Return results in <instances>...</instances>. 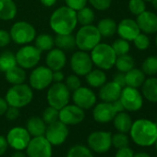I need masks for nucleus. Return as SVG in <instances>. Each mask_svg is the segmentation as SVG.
I'll return each instance as SVG.
<instances>
[{
  "label": "nucleus",
  "instance_id": "nucleus-15",
  "mask_svg": "<svg viewBox=\"0 0 157 157\" xmlns=\"http://www.w3.org/2000/svg\"><path fill=\"white\" fill-rule=\"evenodd\" d=\"M83 109L76 105H67L59 110V120L66 125H77L84 119Z\"/></svg>",
  "mask_w": 157,
  "mask_h": 157
},
{
  "label": "nucleus",
  "instance_id": "nucleus-56",
  "mask_svg": "<svg viewBox=\"0 0 157 157\" xmlns=\"http://www.w3.org/2000/svg\"><path fill=\"white\" fill-rule=\"evenodd\" d=\"M133 157H151L149 154L145 153V152H139L133 155Z\"/></svg>",
  "mask_w": 157,
  "mask_h": 157
},
{
  "label": "nucleus",
  "instance_id": "nucleus-32",
  "mask_svg": "<svg viewBox=\"0 0 157 157\" xmlns=\"http://www.w3.org/2000/svg\"><path fill=\"white\" fill-rule=\"evenodd\" d=\"M35 46L41 51H50L54 45H55V41L52 35L47 34V33H43L35 37Z\"/></svg>",
  "mask_w": 157,
  "mask_h": 157
},
{
  "label": "nucleus",
  "instance_id": "nucleus-59",
  "mask_svg": "<svg viewBox=\"0 0 157 157\" xmlns=\"http://www.w3.org/2000/svg\"><path fill=\"white\" fill-rule=\"evenodd\" d=\"M155 144H156V149H157V140H156V141H155Z\"/></svg>",
  "mask_w": 157,
  "mask_h": 157
},
{
  "label": "nucleus",
  "instance_id": "nucleus-1",
  "mask_svg": "<svg viewBox=\"0 0 157 157\" xmlns=\"http://www.w3.org/2000/svg\"><path fill=\"white\" fill-rule=\"evenodd\" d=\"M49 24L56 34L72 33L78 24L76 11L67 6L58 8L52 13Z\"/></svg>",
  "mask_w": 157,
  "mask_h": 157
},
{
  "label": "nucleus",
  "instance_id": "nucleus-51",
  "mask_svg": "<svg viewBox=\"0 0 157 157\" xmlns=\"http://www.w3.org/2000/svg\"><path fill=\"white\" fill-rule=\"evenodd\" d=\"M8 140L6 138H4L3 136H0V155H2L5 153V151H7L8 148Z\"/></svg>",
  "mask_w": 157,
  "mask_h": 157
},
{
  "label": "nucleus",
  "instance_id": "nucleus-30",
  "mask_svg": "<svg viewBox=\"0 0 157 157\" xmlns=\"http://www.w3.org/2000/svg\"><path fill=\"white\" fill-rule=\"evenodd\" d=\"M114 126L119 132L127 133L130 130L132 126L131 117L123 111L119 112L114 117Z\"/></svg>",
  "mask_w": 157,
  "mask_h": 157
},
{
  "label": "nucleus",
  "instance_id": "nucleus-20",
  "mask_svg": "<svg viewBox=\"0 0 157 157\" xmlns=\"http://www.w3.org/2000/svg\"><path fill=\"white\" fill-rule=\"evenodd\" d=\"M45 62L52 71L61 70L66 66L67 56L63 50L59 48H52L46 55Z\"/></svg>",
  "mask_w": 157,
  "mask_h": 157
},
{
  "label": "nucleus",
  "instance_id": "nucleus-44",
  "mask_svg": "<svg viewBox=\"0 0 157 157\" xmlns=\"http://www.w3.org/2000/svg\"><path fill=\"white\" fill-rule=\"evenodd\" d=\"M87 2L88 0H65L66 6L75 11H78L86 7Z\"/></svg>",
  "mask_w": 157,
  "mask_h": 157
},
{
  "label": "nucleus",
  "instance_id": "nucleus-11",
  "mask_svg": "<svg viewBox=\"0 0 157 157\" xmlns=\"http://www.w3.org/2000/svg\"><path fill=\"white\" fill-rule=\"evenodd\" d=\"M119 100L124 106V109L128 111H138L141 108L143 101L140 94L137 90V88L132 87H124L122 88Z\"/></svg>",
  "mask_w": 157,
  "mask_h": 157
},
{
  "label": "nucleus",
  "instance_id": "nucleus-33",
  "mask_svg": "<svg viewBox=\"0 0 157 157\" xmlns=\"http://www.w3.org/2000/svg\"><path fill=\"white\" fill-rule=\"evenodd\" d=\"M16 65V56L11 51H5L0 55V71L6 72Z\"/></svg>",
  "mask_w": 157,
  "mask_h": 157
},
{
  "label": "nucleus",
  "instance_id": "nucleus-43",
  "mask_svg": "<svg viewBox=\"0 0 157 157\" xmlns=\"http://www.w3.org/2000/svg\"><path fill=\"white\" fill-rule=\"evenodd\" d=\"M134 44L135 46L140 49V50H145L149 47L150 45V40L149 38L145 35V34H139L134 40Z\"/></svg>",
  "mask_w": 157,
  "mask_h": 157
},
{
  "label": "nucleus",
  "instance_id": "nucleus-22",
  "mask_svg": "<svg viewBox=\"0 0 157 157\" xmlns=\"http://www.w3.org/2000/svg\"><path fill=\"white\" fill-rule=\"evenodd\" d=\"M100 88L101 89L99 91V97L104 102L113 103L116 100L119 99L120 94L122 91V87H120L116 82H105Z\"/></svg>",
  "mask_w": 157,
  "mask_h": 157
},
{
  "label": "nucleus",
  "instance_id": "nucleus-28",
  "mask_svg": "<svg viewBox=\"0 0 157 157\" xmlns=\"http://www.w3.org/2000/svg\"><path fill=\"white\" fill-rule=\"evenodd\" d=\"M85 78L88 85L94 88H99L106 82V75L102 69H92Z\"/></svg>",
  "mask_w": 157,
  "mask_h": 157
},
{
  "label": "nucleus",
  "instance_id": "nucleus-52",
  "mask_svg": "<svg viewBox=\"0 0 157 157\" xmlns=\"http://www.w3.org/2000/svg\"><path fill=\"white\" fill-rule=\"evenodd\" d=\"M8 107H9V105H8L6 99L0 97V116H2L6 113Z\"/></svg>",
  "mask_w": 157,
  "mask_h": 157
},
{
  "label": "nucleus",
  "instance_id": "nucleus-31",
  "mask_svg": "<svg viewBox=\"0 0 157 157\" xmlns=\"http://www.w3.org/2000/svg\"><path fill=\"white\" fill-rule=\"evenodd\" d=\"M117 23L112 19H103L97 24V29L102 37H111L117 32Z\"/></svg>",
  "mask_w": 157,
  "mask_h": 157
},
{
  "label": "nucleus",
  "instance_id": "nucleus-3",
  "mask_svg": "<svg viewBox=\"0 0 157 157\" xmlns=\"http://www.w3.org/2000/svg\"><path fill=\"white\" fill-rule=\"evenodd\" d=\"M101 34L97 27L93 24L82 26L75 35L76 46L84 52L92 51L101 41Z\"/></svg>",
  "mask_w": 157,
  "mask_h": 157
},
{
  "label": "nucleus",
  "instance_id": "nucleus-23",
  "mask_svg": "<svg viewBox=\"0 0 157 157\" xmlns=\"http://www.w3.org/2000/svg\"><path fill=\"white\" fill-rule=\"evenodd\" d=\"M5 78L7 82L12 85L21 84L26 80V72L24 68L16 65L5 72Z\"/></svg>",
  "mask_w": 157,
  "mask_h": 157
},
{
  "label": "nucleus",
  "instance_id": "nucleus-13",
  "mask_svg": "<svg viewBox=\"0 0 157 157\" xmlns=\"http://www.w3.org/2000/svg\"><path fill=\"white\" fill-rule=\"evenodd\" d=\"M68 135V129L67 125L57 120L46 128L45 138L50 142L51 145H60L62 144Z\"/></svg>",
  "mask_w": 157,
  "mask_h": 157
},
{
  "label": "nucleus",
  "instance_id": "nucleus-58",
  "mask_svg": "<svg viewBox=\"0 0 157 157\" xmlns=\"http://www.w3.org/2000/svg\"><path fill=\"white\" fill-rule=\"evenodd\" d=\"M155 43H156V46H157V36H156V39H155Z\"/></svg>",
  "mask_w": 157,
  "mask_h": 157
},
{
  "label": "nucleus",
  "instance_id": "nucleus-39",
  "mask_svg": "<svg viewBox=\"0 0 157 157\" xmlns=\"http://www.w3.org/2000/svg\"><path fill=\"white\" fill-rule=\"evenodd\" d=\"M42 118L45 124H52L59 119V110L55 107L49 106L44 111Z\"/></svg>",
  "mask_w": 157,
  "mask_h": 157
},
{
  "label": "nucleus",
  "instance_id": "nucleus-27",
  "mask_svg": "<svg viewBox=\"0 0 157 157\" xmlns=\"http://www.w3.org/2000/svg\"><path fill=\"white\" fill-rule=\"evenodd\" d=\"M144 97L152 103H157V78H150L142 84Z\"/></svg>",
  "mask_w": 157,
  "mask_h": 157
},
{
  "label": "nucleus",
  "instance_id": "nucleus-34",
  "mask_svg": "<svg viewBox=\"0 0 157 157\" xmlns=\"http://www.w3.org/2000/svg\"><path fill=\"white\" fill-rule=\"evenodd\" d=\"M76 15H77L78 23H80L82 26L92 24L95 18L94 10L87 7H84L82 10L76 11Z\"/></svg>",
  "mask_w": 157,
  "mask_h": 157
},
{
  "label": "nucleus",
  "instance_id": "nucleus-5",
  "mask_svg": "<svg viewBox=\"0 0 157 157\" xmlns=\"http://www.w3.org/2000/svg\"><path fill=\"white\" fill-rule=\"evenodd\" d=\"M91 58L93 64H94L100 69H110L116 62L117 55L114 52L111 45L107 44H98L91 51Z\"/></svg>",
  "mask_w": 157,
  "mask_h": 157
},
{
  "label": "nucleus",
  "instance_id": "nucleus-25",
  "mask_svg": "<svg viewBox=\"0 0 157 157\" xmlns=\"http://www.w3.org/2000/svg\"><path fill=\"white\" fill-rule=\"evenodd\" d=\"M17 15V6L13 0H0V20L11 21Z\"/></svg>",
  "mask_w": 157,
  "mask_h": 157
},
{
  "label": "nucleus",
  "instance_id": "nucleus-36",
  "mask_svg": "<svg viewBox=\"0 0 157 157\" xmlns=\"http://www.w3.org/2000/svg\"><path fill=\"white\" fill-rule=\"evenodd\" d=\"M67 157H94V155L88 148L82 145H76L68 151Z\"/></svg>",
  "mask_w": 157,
  "mask_h": 157
},
{
  "label": "nucleus",
  "instance_id": "nucleus-26",
  "mask_svg": "<svg viewBox=\"0 0 157 157\" xmlns=\"http://www.w3.org/2000/svg\"><path fill=\"white\" fill-rule=\"evenodd\" d=\"M27 130L33 137L44 136L46 130V126L43 118L38 117H31L27 122Z\"/></svg>",
  "mask_w": 157,
  "mask_h": 157
},
{
  "label": "nucleus",
  "instance_id": "nucleus-53",
  "mask_svg": "<svg viewBox=\"0 0 157 157\" xmlns=\"http://www.w3.org/2000/svg\"><path fill=\"white\" fill-rule=\"evenodd\" d=\"M113 105H114V106H115V108H116V110H117V113L122 112V111L125 110V109H124V106H123V105L121 104V102H120L119 99H117V100H116L115 102H113Z\"/></svg>",
  "mask_w": 157,
  "mask_h": 157
},
{
  "label": "nucleus",
  "instance_id": "nucleus-57",
  "mask_svg": "<svg viewBox=\"0 0 157 157\" xmlns=\"http://www.w3.org/2000/svg\"><path fill=\"white\" fill-rule=\"evenodd\" d=\"M151 3H152V6L154 7V9L157 10V0H151Z\"/></svg>",
  "mask_w": 157,
  "mask_h": 157
},
{
  "label": "nucleus",
  "instance_id": "nucleus-10",
  "mask_svg": "<svg viewBox=\"0 0 157 157\" xmlns=\"http://www.w3.org/2000/svg\"><path fill=\"white\" fill-rule=\"evenodd\" d=\"M70 67L78 76H85L93 69L91 56L84 51L75 52L70 58Z\"/></svg>",
  "mask_w": 157,
  "mask_h": 157
},
{
  "label": "nucleus",
  "instance_id": "nucleus-61",
  "mask_svg": "<svg viewBox=\"0 0 157 157\" xmlns=\"http://www.w3.org/2000/svg\"><path fill=\"white\" fill-rule=\"evenodd\" d=\"M155 124H156V126H157V119H156V123H155Z\"/></svg>",
  "mask_w": 157,
  "mask_h": 157
},
{
  "label": "nucleus",
  "instance_id": "nucleus-2",
  "mask_svg": "<svg viewBox=\"0 0 157 157\" xmlns=\"http://www.w3.org/2000/svg\"><path fill=\"white\" fill-rule=\"evenodd\" d=\"M133 141L140 146H151L157 140V126L148 119H138L130 128Z\"/></svg>",
  "mask_w": 157,
  "mask_h": 157
},
{
  "label": "nucleus",
  "instance_id": "nucleus-37",
  "mask_svg": "<svg viewBox=\"0 0 157 157\" xmlns=\"http://www.w3.org/2000/svg\"><path fill=\"white\" fill-rule=\"evenodd\" d=\"M142 71L147 75H154L157 73V56H149L142 63Z\"/></svg>",
  "mask_w": 157,
  "mask_h": 157
},
{
  "label": "nucleus",
  "instance_id": "nucleus-42",
  "mask_svg": "<svg viewBox=\"0 0 157 157\" xmlns=\"http://www.w3.org/2000/svg\"><path fill=\"white\" fill-rule=\"evenodd\" d=\"M145 3L143 0H130L128 3V9L134 15H140L145 11Z\"/></svg>",
  "mask_w": 157,
  "mask_h": 157
},
{
  "label": "nucleus",
  "instance_id": "nucleus-50",
  "mask_svg": "<svg viewBox=\"0 0 157 157\" xmlns=\"http://www.w3.org/2000/svg\"><path fill=\"white\" fill-rule=\"evenodd\" d=\"M65 80L64 73L61 70L53 71V82H62Z\"/></svg>",
  "mask_w": 157,
  "mask_h": 157
},
{
  "label": "nucleus",
  "instance_id": "nucleus-24",
  "mask_svg": "<svg viewBox=\"0 0 157 157\" xmlns=\"http://www.w3.org/2000/svg\"><path fill=\"white\" fill-rule=\"evenodd\" d=\"M126 85L132 88H138L141 86L145 81L144 72L138 68H131L125 74Z\"/></svg>",
  "mask_w": 157,
  "mask_h": 157
},
{
  "label": "nucleus",
  "instance_id": "nucleus-48",
  "mask_svg": "<svg viewBox=\"0 0 157 157\" xmlns=\"http://www.w3.org/2000/svg\"><path fill=\"white\" fill-rule=\"evenodd\" d=\"M133 151L128 146L118 149L117 152L116 153V157H133Z\"/></svg>",
  "mask_w": 157,
  "mask_h": 157
},
{
  "label": "nucleus",
  "instance_id": "nucleus-7",
  "mask_svg": "<svg viewBox=\"0 0 157 157\" xmlns=\"http://www.w3.org/2000/svg\"><path fill=\"white\" fill-rule=\"evenodd\" d=\"M70 92L63 82L53 83L47 92V102L49 105L58 110L68 104Z\"/></svg>",
  "mask_w": 157,
  "mask_h": 157
},
{
  "label": "nucleus",
  "instance_id": "nucleus-4",
  "mask_svg": "<svg viewBox=\"0 0 157 157\" xmlns=\"http://www.w3.org/2000/svg\"><path fill=\"white\" fill-rule=\"evenodd\" d=\"M33 98L32 88L24 83L13 85L6 94V101L9 105L18 108L28 105Z\"/></svg>",
  "mask_w": 157,
  "mask_h": 157
},
{
  "label": "nucleus",
  "instance_id": "nucleus-18",
  "mask_svg": "<svg viewBox=\"0 0 157 157\" xmlns=\"http://www.w3.org/2000/svg\"><path fill=\"white\" fill-rule=\"evenodd\" d=\"M117 114L113 103H100L98 104L93 112V116L95 121L99 123H106L114 119L115 116Z\"/></svg>",
  "mask_w": 157,
  "mask_h": 157
},
{
  "label": "nucleus",
  "instance_id": "nucleus-8",
  "mask_svg": "<svg viewBox=\"0 0 157 157\" xmlns=\"http://www.w3.org/2000/svg\"><path fill=\"white\" fill-rule=\"evenodd\" d=\"M42 52L35 45H24L16 53L17 65L24 69L35 67L40 59Z\"/></svg>",
  "mask_w": 157,
  "mask_h": 157
},
{
  "label": "nucleus",
  "instance_id": "nucleus-6",
  "mask_svg": "<svg viewBox=\"0 0 157 157\" xmlns=\"http://www.w3.org/2000/svg\"><path fill=\"white\" fill-rule=\"evenodd\" d=\"M11 40L18 44H28L36 37L34 27L27 21H18L14 23L10 31Z\"/></svg>",
  "mask_w": 157,
  "mask_h": 157
},
{
  "label": "nucleus",
  "instance_id": "nucleus-35",
  "mask_svg": "<svg viewBox=\"0 0 157 157\" xmlns=\"http://www.w3.org/2000/svg\"><path fill=\"white\" fill-rule=\"evenodd\" d=\"M115 65L120 72L126 73L134 67V60L132 56H128V54H125V55L117 56Z\"/></svg>",
  "mask_w": 157,
  "mask_h": 157
},
{
  "label": "nucleus",
  "instance_id": "nucleus-12",
  "mask_svg": "<svg viewBox=\"0 0 157 157\" xmlns=\"http://www.w3.org/2000/svg\"><path fill=\"white\" fill-rule=\"evenodd\" d=\"M29 157H52V145L44 136L34 137L27 146Z\"/></svg>",
  "mask_w": 157,
  "mask_h": 157
},
{
  "label": "nucleus",
  "instance_id": "nucleus-16",
  "mask_svg": "<svg viewBox=\"0 0 157 157\" xmlns=\"http://www.w3.org/2000/svg\"><path fill=\"white\" fill-rule=\"evenodd\" d=\"M30 136L31 135L27 129L21 127H16L10 130L8 133L7 140L12 148L18 151H21L27 148L31 140Z\"/></svg>",
  "mask_w": 157,
  "mask_h": 157
},
{
  "label": "nucleus",
  "instance_id": "nucleus-21",
  "mask_svg": "<svg viewBox=\"0 0 157 157\" xmlns=\"http://www.w3.org/2000/svg\"><path fill=\"white\" fill-rule=\"evenodd\" d=\"M137 24L140 31L145 33H154L157 32V16L150 11H143L137 18Z\"/></svg>",
  "mask_w": 157,
  "mask_h": 157
},
{
  "label": "nucleus",
  "instance_id": "nucleus-9",
  "mask_svg": "<svg viewBox=\"0 0 157 157\" xmlns=\"http://www.w3.org/2000/svg\"><path fill=\"white\" fill-rule=\"evenodd\" d=\"M29 81L31 88L43 91L53 82V71L48 67H37L32 71Z\"/></svg>",
  "mask_w": 157,
  "mask_h": 157
},
{
  "label": "nucleus",
  "instance_id": "nucleus-49",
  "mask_svg": "<svg viewBox=\"0 0 157 157\" xmlns=\"http://www.w3.org/2000/svg\"><path fill=\"white\" fill-rule=\"evenodd\" d=\"M114 82H116L117 84H118L120 87L124 88L126 86V81H125V74L123 72H118V73H116L115 76H114V80H113Z\"/></svg>",
  "mask_w": 157,
  "mask_h": 157
},
{
  "label": "nucleus",
  "instance_id": "nucleus-29",
  "mask_svg": "<svg viewBox=\"0 0 157 157\" xmlns=\"http://www.w3.org/2000/svg\"><path fill=\"white\" fill-rule=\"evenodd\" d=\"M54 41L56 47L63 51H70L76 46L75 36L72 33L56 34V36L54 38Z\"/></svg>",
  "mask_w": 157,
  "mask_h": 157
},
{
  "label": "nucleus",
  "instance_id": "nucleus-54",
  "mask_svg": "<svg viewBox=\"0 0 157 157\" xmlns=\"http://www.w3.org/2000/svg\"><path fill=\"white\" fill-rule=\"evenodd\" d=\"M40 1L44 7L50 8V7H53L56 3L57 0H40Z\"/></svg>",
  "mask_w": 157,
  "mask_h": 157
},
{
  "label": "nucleus",
  "instance_id": "nucleus-38",
  "mask_svg": "<svg viewBox=\"0 0 157 157\" xmlns=\"http://www.w3.org/2000/svg\"><path fill=\"white\" fill-rule=\"evenodd\" d=\"M111 46H112L114 52L116 53L117 56H122V55H125V54H128V51H129V44H128V41L124 40L122 38L116 40Z\"/></svg>",
  "mask_w": 157,
  "mask_h": 157
},
{
  "label": "nucleus",
  "instance_id": "nucleus-45",
  "mask_svg": "<svg viewBox=\"0 0 157 157\" xmlns=\"http://www.w3.org/2000/svg\"><path fill=\"white\" fill-rule=\"evenodd\" d=\"M90 4L97 10H106L110 8L112 0H88Z\"/></svg>",
  "mask_w": 157,
  "mask_h": 157
},
{
  "label": "nucleus",
  "instance_id": "nucleus-47",
  "mask_svg": "<svg viewBox=\"0 0 157 157\" xmlns=\"http://www.w3.org/2000/svg\"><path fill=\"white\" fill-rule=\"evenodd\" d=\"M11 40L10 34L6 30H0V47L7 46Z\"/></svg>",
  "mask_w": 157,
  "mask_h": 157
},
{
  "label": "nucleus",
  "instance_id": "nucleus-19",
  "mask_svg": "<svg viewBox=\"0 0 157 157\" xmlns=\"http://www.w3.org/2000/svg\"><path fill=\"white\" fill-rule=\"evenodd\" d=\"M117 32L122 39L133 41L140 34V30L136 21L130 19H124L117 25Z\"/></svg>",
  "mask_w": 157,
  "mask_h": 157
},
{
  "label": "nucleus",
  "instance_id": "nucleus-14",
  "mask_svg": "<svg viewBox=\"0 0 157 157\" xmlns=\"http://www.w3.org/2000/svg\"><path fill=\"white\" fill-rule=\"evenodd\" d=\"M112 135L110 132L95 131L88 137V144L92 150L103 153L107 151L112 145Z\"/></svg>",
  "mask_w": 157,
  "mask_h": 157
},
{
  "label": "nucleus",
  "instance_id": "nucleus-41",
  "mask_svg": "<svg viewBox=\"0 0 157 157\" xmlns=\"http://www.w3.org/2000/svg\"><path fill=\"white\" fill-rule=\"evenodd\" d=\"M65 85L67 86V88L68 89L69 92H74L82 86L81 80L78 78V75H76V74H71L66 78Z\"/></svg>",
  "mask_w": 157,
  "mask_h": 157
},
{
  "label": "nucleus",
  "instance_id": "nucleus-60",
  "mask_svg": "<svg viewBox=\"0 0 157 157\" xmlns=\"http://www.w3.org/2000/svg\"><path fill=\"white\" fill-rule=\"evenodd\" d=\"M143 1H151V0H143Z\"/></svg>",
  "mask_w": 157,
  "mask_h": 157
},
{
  "label": "nucleus",
  "instance_id": "nucleus-46",
  "mask_svg": "<svg viewBox=\"0 0 157 157\" xmlns=\"http://www.w3.org/2000/svg\"><path fill=\"white\" fill-rule=\"evenodd\" d=\"M6 117L9 119V120H15L19 117L20 116V108L18 107H15V106H10L9 105L6 113Z\"/></svg>",
  "mask_w": 157,
  "mask_h": 157
},
{
  "label": "nucleus",
  "instance_id": "nucleus-40",
  "mask_svg": "<svg viewBox=\"0 0 157 157\" xmlns=\"http://www.w3.org/2000/svg\"><path fill=\"white\" fill-rule=\"evenodd\" d=\"M111 141H112V145L117 149L127 147L128 145V138L125 133H122V132L112 136Z\"/></svg>",
  "mask_w": 157,
  "mask_h": 157
},
{
  "label": "nucleus",
  "instance_id": "nucleus-55",
  "mask_svg": "<svg viewBox=\"0 0 157 157\" xmlns=\"http://www.w3.org/2000/svg\"><path fill=\"white\" fill-rule=\"evenodd\" d=\"M11 157H26V155H25L21 151H18V150H17V151L14 152V153L12 154Z\"/></svg>",
  "mask_w": 157,
  "mask_h": 157
},
{
  "label": "nucleus",
  "instance_id": "nucleus-17",
  "mask_svg": "<svg viewBox=\"0 0 157 157\" xmlns=\"http://www.w3.org/2000/svg\"><path fill=\"white\" fill-rule=\"evenodd\" d=\"M72 100L76 105L82 109H90L96 103V95L91 89L81 86L73 92Z\"/></svg>",
  "mask_w": 157,
  "mask_h": 157
}]
</instances>
